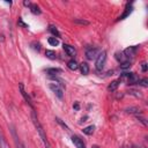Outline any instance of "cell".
Returning <instances> with one entry per match:
<instances>
[{
  "mask_svg": "<svg viewBox=\"0 0 148 148\" xmlns=\"http://www.w3.org/2000/svg\"><path fill=\"white\" fill-rule=\"evenodd\" d=\"M31 118H32V123H34V125H35V127H36V130H37V132H38V134H40V137H41L42 142L44 143V147H45V148H52L50 141H49L48 138H46V134H45V132H44V130H43L41 123L38 122V119H37V117H36V114H35L34 110H32V112H31Z\"/></svg>",
  "mask_w": 148,
  "mask_h": 148,
  "instance_id": "cell-1",
  "label": "cell"
},
{
  "mask_svg": "<svg viewBox=\"0 0 148 148\" xmlns=\"http://www.w3.org/2000/svg\"><path fill=\"white\" fill-rule=\"evenodd\" d=\"M105 60H106V52H105V51H102L101 53H98V56L96 57V63H95L96 68H97L98 71L103 69V67H104V65H105Z\"/></svg>",
  "mask_w": 148,
  "mask_h": 148,
  "instance_id": "cell-2",
  "label": "cell"
},
{
  "mask_svg": "<svg viewBox=\"0 0 148 148\" xmlns=\"http://www.w3.org/2000/svg\"><path fill=\"white\" fill-rule=\"evenodd\" d=\"M124 77H127V83L128 85H135L140 80L139 77H138V74H135V73H124L123 78Z\"/></svg>",
  "mask_w": 148,
  "mask_h": 148,
  "instance_id": "cell-3",
  "label": "cell"
},
{
  "mask_svg": "<svg viewBox=\"0 0 148 148\" xmlns=\"http://www.w3.org/2000/svg\"><path fill=\"white\" fill-rule=\"evenodd\" d=\"M49 87H50V89H51V90L54 92V94H56V96L59 97V98H63V96H64L63 88H61L58 83H50Z\"/></svg>",
  "mask_w": 148,
  "mask_h": 148,
  "instance_id": "cell-4",
  "label": "cell"
},
{
  "mask_svg": "<svg viewBox=\"0 0 148 148\" xmlns=\"http://www.w3.org/2000/svg\"><path fill=\"white\" fill-rule=\"evenodd\" d=\"M98 56V49L96 48H90L86 51V57L89 59V60H92V59H95L96 57Z\"/></svg>",
  "mask_w": 148,
  "mask_h": 148,
  "instance_id": "cell-5",
  "label": "cell"
},
{
  "mask_svg": "<svg viewBox=\"0 0 148 148\" xmlns=\"http://www.w3.org/2000/svg\"><path fill=\"white\" fill-rule=\"evenodd\" d=\"M18 89H20V92H21V95L23 96V98L26 100V102L32 108V110H34V106H32V103H31V100H30V97H29V95H28V92L24 90V87H23V83H20L18 85Z\"/></svg>",
  "mask_w": 148,
  "mask_h": 148,
  "instance_id": "cell-6",
  "label": "cell"
},
{
  "mask_svg": "<svg viewBox=\"0 0 148 148\" xmlns=\"http://www.w3.org/2000/svg\"><path fill=\"white\" fill-rule=\"evenodd\" d=\"M72 141H73L74 145H75L77 148H86V146H85L82 139H80L78 135H73V137H72Z\"/></svg>",
  "mask_w": 148,
  "mask_h": 148,
  "instance_id": "cell-7",
  "label": "cell"
},
{
  "mask_svg": "<svg viewBox=\"0 0 148 148\" xmlns=\"http://www.w3.org/2000/svg\"><path fill=\"white\" fill-rule=\"evenodd\" d=\"M63 48H64V50L66 51V53L69 56V57H74V56L77 54V51H75V49H74V46H72V45L64 44V45H63Z\"/></svg>",
  "mask_w": 148,
  "mask_h": 148,
  "instance_id": "cell-8",
  "label": "cell"
},
{
  "mask_svg": "<svg viewBox=\"0 0 148 148\" xmlns=\"http://www.w3.org/2000/svg\"><path fill=\"white\" fill-rule=\"evenodd\" d=\"M137 50H138V46H130V48H127L124 51V54L126 56V57H128V58L130 57H134Z\"/></svg>",
  "mask_w": 148,
  "mask_h": 148,
  "instance_id": "cell-9",
  "label": "cell"
},
{
  "mask_svg": "<svg viewBox=\"0 0 148 148\" xmlns=\"http://www.w3.org/2000/svg\"><path fill=\"white\" fill-rule=\"evenodd\" d=\"M63 72L61 68H58V67H52V68H48L46 69V73L49 74L50 77H54V75H57V74H60Z\"/></svg>",
  "mask_w": 148,
  "mask_h": 148,
  "instance_id": "cell-10",
  "label": "cell"
},
{
  "mask_svg": "<svg viewBox=\"0 0 148 148\" xmlns=\"http://www.w3.org/2000/svg\"><path fill=\"white\" fill-rule=\"evenodd\" d=\"M132 11H133V7H132V4H127L126 5V8H125V12H124V14L119 17V20H124L125 17H127L130 14L132 13Z\"/></svg>",
  "mask_w": 148,
  "mask_h": 148,
  "instance_id": "cell-11",
  "label": "cell"
},
{
  "mask_svg": "<svg viewBox=\"0 0 148 148\" xmlns=\"http://www.w3.org/2000/svg\"><path fill=\"white\" fill-rule=\"evenodd\" d=\"M120 79H118V80H115V81H112L110 85H109V87H108V90L109 91H115L117 88H118V86H119V83H120Z\"/></svg>",
  "mask_w": 148,
  "mask_h": 148,
  "instance_id": "cell-12",
  "label": "cell"
},
{
  "mask_svg": "<svg viewBox=\"0 0 148 148\" xmlns=\"http://www.w3.org/2000/svg\"><path fill=\"white\" fill-rule=\"evenodd\" d=\"M125 111H126L127 114H134V115H139V114H141V109L138 108V106H131V108H127Z\"/></svg>",
  "mask_w": 148,
  "mask_h": 148,
  "instance_id": "cell-13",
  "label": "cell"
},
{
  "mask_svg": "<svg viewBox=\"0 0 148 148\" xmlns=\"http://www.w3.org/2000/svg\"><path fill=\"white\" fill-rule=\"evenodd\" d=\"M79 67H80V71H81V73L83 74V75H87V74L89 73V66H88L87 63H82V64H80Z\"/></svg>",
  "mask_w": 148,
  "mask_h": 148,
  "instance_id": "cell-14",
  "label": "cell"
},
{
  "mask_svg": "<svg viewBox=\"0 0 148 148\" xmlns=\"http://www.w3.org/2000/svg\"><path fill=\"white\" fill-rule=\"evenodd\" d=\"M94 130H95V126H94V125H90V126L85 127V128L82 130V132H83L85 134H87V135H90V134L94 133Z\"/></svg>",
  "mask_w": 148,
  "mask_h": 148,
  "instance_id": "cell-15",
  "label": "cell"
},
{
  "mask_svg": "<svg viewBox=\"0 0 148 148\" xmlns=\"http://www.w3.org/2000/svg\"><path fill=\"white\" fill-rule=\"evenodd\" d=\"M45 56H46V58H49V59H51V60L57 59V54H56V52L52 51V50H46V51H45Z\"/></svg>",
  "mask_w": 148,
  "mask_h": 148,
  "instance_id": "cell-16",
  "label": "cell"
},
{
  "mask_svg": "<svg viewBox=\"0 0 148 148\" xmlns=\"http://www.w3.org/2000/svg\"><path fill=\"white\" fill-rule=\"evenodd\" d=\"M67 66H68V68H69V69H72V71H75V69H78V68H79L78 63H77L75 60H74V59L69 60V61L67 63Z\"/></svg>",
  "mask_w": 148,
  "mask_h": 148,
  "instance_id": "cell-17",
  "label": "cell"
},
{
  "mask_svg": "<svg viewBox=\"0 0 148 148\" xmlns=\"http://www.w3.org/2000/svg\"><path fill=\"white\" fill-rule=\"evenodd\" d=\"M30 11H31V13L35 14V15H40V14L42 13L41 9H40V7L37 6V5H35V4H31V5H30Z\"/></svg>",
  "mask_w": 148,
  "mask_h": 148,
  "instance_id": "cell-18",
  "label": "cell"
},
{
  "mask_svg": "<svg viewBox=\"0 0 148 148\" xmlns=\"http://www.w3.org/2000/svg\"><path fill=\"white\" fill-rule=\"evenodd\" d=\"M49 31L56 37V38H57V37H60V32L58 31V29L56 28V27H53V26H50L49 27Z\"/></svg>",
  "mask_w": 148,
  "mask_h": 148,
  "instance_id": "cell-19",
  "label": "cell"
},
{
  "mask_svg": "<svg viewBox=\"0 0 148 148\" xmlns=\"http://www.w3.org/2000/svg\"><path fill=\"white\" fill-rule=\"evenodd\" d=\"M115 57H116V59H117L120 64H123V63L125 61V56H124V53H122V52H117V53L115 54Z\"/></svg>",
  "mask_w": 148,
  "mask_h": 148,
  "instance_id": "cell-20",
  "label": "cell"
},
{
  "mask_svg": "<svg viewBox=\"0 0 148 148\" xmlns=\"http://www.w3.org/2000/svg\"><path fill=\"white\" fill-rule=\"evenodd\" d=\"M48 42H49V44L52 45V46H57V45L59 44V40L56 38V37H50V38L48 40Z\"/></svg>",
  "mask_w": 148,
  "mask_h": 148,
  "instance_id": "cell-21",
  "label": "cell"
},
{
  "mask_svg": "<svg viewBox=\"0 0 148 148\" xmlns=\"http://www.w3.org/2000/svg\"><path fill=\"white\" fill-rule=\"evenodd\" d=\"M74 23L77 24H82V26H88L89 24V21H86V20H80V18H74Z\"/></svg>",
  "mask_w": 148,
  "mask_h": 148,
  "instance_id": "cell-22",
  "label": "cell"
},
{
  "mask_svg": "<svg viewBox=\"0 0 148 148\" xmlns=\"http://www.w3.org/2000/svg\"><path fill=\"white\" fill-rule=\"evenodd\" d=\"M0 148H8L7 142H6V140L4 139V137H3L1 133H0Z\"/></svg>",
  "mask_w": 148,
  "mask_h": 148,
  "instance_id": "cell-23",
  "label": "cell"
},
{
  "mask_svg": "<svg viewBox=\"0 0 148 148\" xmlns=\"http://www.w3.org/2000/svg\"><path fill=\"white\" fill-rule=\"evenodd\" d=\"M130 67H131V61H124L123 64H120V69H123V71H125Z\"/></svg>",
  "mask_w": 148,
  "mask_h": 148,
  "instance_id": "cell-24",
  "label": "cell"
},
{
  "mask_svg": "<svg viewBox=\"0 0 148 148\" xmlns=\"http://www.w3.org/2000/svg\"><path fill=\"white\" fill-rule=\"evenodd\" d=\"M56 120H57V123H58V124H59V125H60L61 127H64L65 130H67V131H68V126H67V125H66L65 123H63L60 118H58V117H57V118H56Z\"/></svg>",
  "mask_w": 148,
  "mask_h": 148,
  "instance_id": "cell-25",
  "label": "cell"
},
{
  "mask_svg": "<svg viewBox=\"0 0 148 148\" xmlns=\"http://www.w3.org/2000/svg\"><path fill=\"white\" fill-rule=\"evenodd\" d=\"M17 24L20 26V27H23V28H29V27H28V24H26V23L23 22V20H22L21 17H18V21H17Z\"/></svg>",
  "mask_w": 148,
  "mask_h": 148,
  "instance_id": "cell-26",
  "label": "cell"
},
{
  "mask_svg": "<svg viewBox=\"0 0 148 148\" xmlns=\"http://www.w3.org/2000/svg\"><path fill=\"white\" fill-rule=\"evenodd\" d=\"M140 86H142V87H147L148 86V80L147 79H142V80H139V82H138Z\"/></svg>",
  "mask_w": 148,
  "mask_h": 148,
  "instance_id": "cell-27",
  "label": "cell"
},
{
  "mask_svg": "<svg viewBox=\"0 0 148 148\" xmlns=\"http://www.w3.org/2000/svg\"><path fill=\"white\" fill-rule=\"evenodd\" d=\"M31 45H32V49H34V50H37V51L41 50V44H40V43H32Z\"/></svg>",
  "mask_w": 148,
  "mask_h": 148,
  "instance_id": "cell-28",
  "label": "cell"
},
{
  "mask_svg": "<svg viewBox=\"0 0 148 148\" xmlns=\"http://www.w3.org/2000/svg\"><path fill=\"white\" fill-rule=\"evenodd\" d=\"M141 69H142V72H147V63H146V61H142V64H141Z\"/></svg>",
  "mask_w": 148,
  "mask_h": 148,
  "instance_id": "cell-29",
  "label": "cell"
},
{
  "mask_svg": "<svg viewBox=\"0 0 148 148\" xmlns=\"http://www.w3.org/2000/svg\"><path fill=\"white\" fill-rule=\"evenodd\" d=\"M138 119H139V120H140V122H141V123H142L145 126L147 125V123H146V119H145V118H141V117H139V116H138Z\"/></svg>",
  "mask_w": 148,
  "mask_h": 148,
  "instance_id": "cell-30",
  "label": "cell"
},
{
  "mask_svg": "<svg viewBox=\"0 0 148 148\" xmlns=\"http://www.w3.org/2000/svg\"><path fill=\"white\" fill-rule=\"evenodd\" d=\"M73 108H74V110H77V111H78V110L80 109V105H79V103L77 102L75 104H73Z\"/></svg>",
  "mask_w": 148,
  "mask_h": 148,
  "instance_id": "cell-31",
  "label": "cell"
},
{
  "mask_svg": "<svg viewBox=\"0 0 148 148\" xmlns=\"http://www.w3.org/2000/svg\"><path fill=\"white\" fill-rule=\"evenodd\" d=\"M17 148H24V147H23V145H22L21 142H18V143H17Z\"/></svg>",
  "mask_w": 148,
  "mask_h": 148,
  "instance_id": "cell-32",
  "label": "cell"
},
{
  "mask_svg": "<svg viewBox=\"0 0 148 148\" xmlns=\"http://www.w3.org/2000/svg\"><path fill=\"white\" fill-rule=\"evenodd\" d=\"M30 5H31L30 1H24V6H29V7H30Z\"/></svg>",
  "mask_w": 148,
  "mask_h": 148,
  "instance_id": "cell-33",
  "label": "cell"
},
{
  "mask_svg": "<svg viewBox=\"0 0 148 148\" xmlns=\"http://www.w3.org/2000/svg\"><path fill=\"white\" fill-rule=\"evenodd\" d=\"M92 148H98V147L97 146H92Z\"/></svg>",
  "mask_w": 148,
  "mask_h": 148,
  "instance_id": "cell-34",
  "label": "cell"
}]
</instances>
